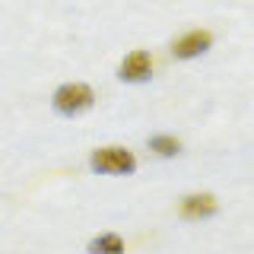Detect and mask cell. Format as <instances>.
I'll return each instance as SVG.
<instances>
[{
  "label": "cell",
  "instance_id": "8992f818",
  "mask_svg": "<svg viewBox=\"0 0 254 254\" xmlns=\"http://www.w3.org/2000/svg\"><path fill=\"white\" fill-rule=\"evenodd\" d=\"M89 254H124V238L115 232H102L89 242Z\"/></svg>",
  "mask_w": 254,
  "mask_h": 254
},
{
  "label": "cell",
  "instance_id": "3957f363",
  "mask_svg": "<svg viewBox=\"0 0 254 254\" xmlns=\"http://www.w3.org/2000/svg\"><path fill=\"white\" fill-rule=\"evenodd\" d=\"M153 76V58H149V51H130L127 58L121 61V67H118V79L121 83H146V79Z\"/></svg>",
  "mask_w": 254,
  "mask_h": 254
},
{
  "label": "cell",
  "instance_id": "277c9868",
  "mask_svg": "<svg viewBox=\"0 0 254 254\" xmlns=\"http://www.w3.org/2000/svg\"><path fill=\"white\" fill-rule=\"evenodd\" d=\"M210 45H213L210 32H206V29H194V32H188V35L175 38V42H172V54L178 61H190V58H200L203 51H210Z\"/></svg>",
  "mask_w": 254,
  "mask_h": 254
},
{
  "label": "cell",
  "instance_id": "52a82bcc",
  "mask_svg": "<svg viewBox=\"0 0 254 254\" xmlns=\"http://www.w3.org/2000/svg\"><path fill=\"white\" fill-rule=\"evenodd\" d=\"M149 149H153L156 156H162V159H172V156L181 153V143L175 140V137H165V133H159V137H149Z\"/></svg>",
  "mask_w": 254,
  "mask_h": 254
},
{
  "label": "cell",
  "instance_id": "6da1fadb",
  "mask_svg": "<svg viewBox=\"0 0 254 254\" xmlns=\"http://www.w3.org/2000/svg\"><path fill=\"white\" fill-rule=\"evenodd\" d=\"M89 169L95 175H130L137 172V156L124 146H99L89 156Z\"/></svg>",
  "mask_w": 254,
  "mask_h": 254
},
{
  "label": "cell",
  "instance_id": "7a4b0ae2",
  "mask_svg": "<svg viewBox=\"0 0 254 254\" xmlns=\"http://www.w3.org/2000/svg\"><path fill=\"white\" fill-rule=\"evenodd\" d=\"M95 105V92L89 89L86 83H64L58 92H54V108L67 118H76V115H86Z\"/></svg>",
  "mask_w": 254,
  "mask_h": 254
},
{
  "label": "cell",
  "instance_id": "5b68a950",
  "mask_svg": "<svg viewBox=\"0 0 254 254\" xmlns=\"http://www.w3.org/2000/svg\"><path fill=\"white\" fill-rule=\"evenodd\" d=\"M216 213V197L213 194H188L181 200V216L185 219H206Z\"/></svg>",
  "mask_w": 254,
  "mask_h": 254
}]
</instances>
